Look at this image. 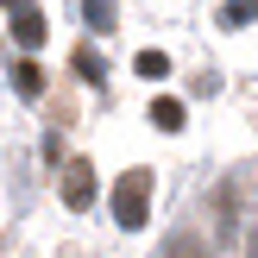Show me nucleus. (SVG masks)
<instances>
[{
    "label": "nucleus",
    "instance_id": "1",
    "mask_svg": "<svg viewBox=\"0 0 258 258\" xmlns=\"http://www.w3.org/2000/svg\"><path fill=\"white\" fill-rule=\"evenodd\" d=\"M145 202H151V170H126L113 189V221L120 227H145Z\"/></svg>",
    "mask_w": 258,
    "mask_h": 258
},
{
    "label": "nucleus",
    "instance_id": "2",
    "mask_svg": "<svg viewBox=\"0 0 258 258\" xmlns=\"http://www.w3.org/2000/svg\"><path fill=\"white\" fill-rule=\"evenodd\" d=\"M63 202H70V208H88V202H95V170H88V164H70V176H63Z\"/></svg>",
    "mask_w": 258,
    "mask_h": 258
},
{
    "label": "nucleus",
    "instance_id": "4",
    "mask_svg": "<svg viewBox=\"0 0 258 258\" xmlns=\"http://www.w3.org/2000/svg\"><path fill=\"white\" fill-rule=\"evenodd\" d=\"M13 88H19L25 101H38V95H44V70H38L32 57H19V63H13Z\"/></svg>",
    "mask_w": 258,
    "mask_h": 258
},
{
    "label": "nucleus",
    "instance_id": "6",
    "mask_svg": "<svg viewBox=\"0 0 258 258\" xmlns=\"http://www.w3.org/2000/svg\"><path fill=\"white\" fill-rule=\"evenodd\" d=\"M252 19H258V0H227V7H221V25H227V32H246Z\"/></svg>",
    "mask_w": 258,
    "mask_h": 258
},
{
    "label": "nucleus",
    "instance_id": "9",
    "mask_svg": "<svg viewBox=\"0 0 258 258\" xmlns=\"http://www.w3.org/2000/svg\"><path fill=\"white\" fill-rule=\"evenodd\" d=\"M82 19L95 25V32H107L113 25V0H82Z\"/></svg>",
    "mask_w": 258,
    "mask_h": 258
},
{
    "label": "nucleus",
    "instance_id": "10",
    "mask_svg": "<svg viewBox=\"0 0 258 258\" xmlns=\"http://www.w3.org/2000/svg\"><path fill=\"white\" fill-rule=\"evenodd\" d=\"M101 70H107V63H101V57H95L88 44L76 50V76H82V82H101Z\"/></svg>",
    "mask_w": 258,
    "mask_h": 258
},
{
    "label": "nucleus",
    "instance_id": "5",
    "mask_svg": "<svg viewBox=\"0 0 258 258\" xmlns=\"http://www.w3.org/2000/svg\"><path fill=\"white\" fill-rule=\"evenodd\" d=\"M151 126H158V133H183V101H151Z\"/></svg>",
    "mask_w": 258,
    "mask_h": 258
},
{
    "label": "nucleus",
    "instance_id": "3",
    "mask_svg": "<svg viewBox=\"0 0 258 258\" xmlns=\"http://www.w3.org/2000/svg\"><path fill=\"white\" fill-rule=\"evenodd\" d=\"M13 38H19L25 50H38V44H44V13H38V7H19V13H13Z\"/></svg>",
    "mask_w": 258,
    "mask_h": 258
},
{
    "label": "nucleus",
    "instance_id": "11",
    "mask_svg": "<svg viewBox=\"0 0 258 258\" xmlns=\"http://www.w3.org/2000/svg\"><path fill=\"white\" fill-rule=\"evenodd\" d=\"M13 7H25V0H13Z\"/></svg>",
    "mask_w": 258,
    "mask_h": 258
},
{
    "label": "nucleus",
    "instance_id": "8",
    "mask_svg": "<svg viewBox=\"0 0 258 258\" xmlns=\"http://www.w3.org/2000/svg\"><path fill=\"white\" fill-rule=\"evenodd\" d=\"M164 258H202V233H170V246H164Z\"/></svg>",
    "mask_w": 258,
    "mask_h": 258
},
{
    "label": "nucleus",
    "instance_id": "7",
    "mask_svg": "<svg viewBox=\"0 0 258 258\" xmlns=\"http://www.w3.org/2000/svg\"><path fill=\"white\" fill-rule=\"evenodd\" d=\"M133 70L145 76V82H164V76H170V57H164V50H139V57H133Z\"/></svg>",
    "mask_w": 258,
    "mask_h": 258
}]
</instances>
